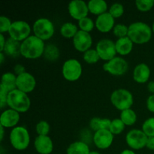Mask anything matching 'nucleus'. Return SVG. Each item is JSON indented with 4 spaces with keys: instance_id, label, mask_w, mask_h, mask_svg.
Masks as SVG:
<instances>
[{
    "instance_id": "obj_1",
    "label": "nucleus",
    "mask_w": 154,
    "mask_h": 154,
    "mask_svg": "<svg viewBox=\"0 0 154 154\" xmlns=\"http://www.w3.org/2000/svg\"><path fill=\"white\" fill-rule=\"evenodd\" d=\"M45 49L44 41L41 40L35 35H30L21 42L20 54L26 59L35 60L44 55Z\"/></svg>"
},
{
    "instance_id": "obj_2",
    "label": "nucleus",
    "mask_w": 154,
    "mask_h": 154,
    "mask_svg": "<svg viewBox=\"0 0 154 154\" xmlns=\"http://www.w3.org/2000/svg\"><path fill=\"white\" fill-rule=\"evenodd\" d=\"M152 29L144 22H135L129 26L128 37L134 44L144 45L150 42L152 37Z\"/></svg>"
},
{
    "instance_id": "obj_3",
    "label": "nucleus",
    "mask_w": 154,
    "mask_h": 154,
    "mask_svg": "<svg viewBox=\"0 0 154 154\" xmlns=\"http://www.w3.org/2000/svg\"><path fill=\"white\" fill-rule=\"evenodd\" d=\"M7 104L11 109L18 113H25L29 110L31 100L26 93L16 89L8 93Z\"/></svg>"
},
{
    "instance_id": "obj_4",
    "label": "nucleus",
    "mask_w": 154,
    "mask_h": 154,
    "mask_svg": "<svg viewBox=\"0 0 154 154\" xmlns=\"http://www.w3.org/2000/svg\"><path fill=\"white\" fill-rule=\"evenodd\" d=\"M9 141L15 150H24L29 145V133L23 126H16L11 131Z\"/></svg>"
},
{
    "instance_id": "obj_5",
    "label": "nucleus",
    "mask_w": 154,
    "mask_h": 154,
    "mask_svg": "<svg viewBox=\"0 0 154 154\" xmlns=\"http://www.w3.org/2000/svg\"><path fill=\"white\" fill-rule=\"evenodd\" d=\"M111 104L119 111H124L131 108L134 102L133 96L126 89H117L111 95Z\"/></svg>"
},
{
    "instance_id": "obj_6",
    "label": "nucleus",
    "mask_w": 154,
    "mask_h": 154,
    "mask_svg": "<svg viewBox=\"0 0 154 154\" xmlns=\"http://www.w3.org/2000/svg\"><path fill=\"white\" fill-rule=\"evenodd\" d=\"M34 35L42 41L51 38L55 32V27L52 21L48 18L42 17L35 21L32 26Z\"/></svg>"
},
{
    "instance_id": "obj_7",
    "label": "nucleus",
    "mask_w": 154,
    "mask_h": 154,
    "mask_svg": "<svg viewBox=\"0 0 154 154\" xmlns=\"http://www.w3.org/2000/svg\"><path fill=\"white\" fill-rule=\"evenodd\" d=\"M82 66L76 59L66 60L62 69L63 78L70 82L78 81L82 75Z\"/></svg>"
},
{
    "instance_id": "obj_8",
    "label": "nucleus",
    "mask_w": 154,
    "mask_h": 154,
    "mask_svg": "<svg viewBox=\"0 0 154 154\" xmlns=\"http://www.w3.org/2000/svg\"><path fill=\"white\" fill-rule=\"evenodd\" d=\"M31 30V26L28 23L23 20H17L12 22L8 34L11 38L23 42L29 37Z\"/></svg>"
},
{
    "instance_id": "obj_9",
    "label": "nucleus",
    "mask_w": 154,
    "mask_h": 154,
    "mask_svg": "<svg viewBox=\"0 0 154 154\" xmlns=\"http://www.w3.org/2000/svg\"><path fill=\"white\" fill-rule=\"evenodd\" d=\"M129 65L126 60L120 57H116L103 65V70L114 76H121L128 71Z\"/></svg>"
},
{
    "instance_id": "obj_10",
    "label": "nucleus",
    "mask_w": 154,
    "mask_h": 154,
    "mask_svg": "<svg viewBox=\"0 0 154 154\" xmlns=\"http://www.w3.org/2000/svg\"><path fill=\"white\" fill-rule=\"evenodd\" d=\"M148 137L142 130L134 129L126 135V142L132 150H141L146 147Z\"/></svg>"
},
{
    "instance_id": "obj_11",
    "label": "nucleus",
    "mask_w": 154,
    "mask_h": 154,
    "mask_svg": "<svg viewBox=\"0 0 154 154\" xmlns=\"http://www.w3.org/2000/svg\"><path fill=\"white\" fill-rule=\"evenodd\" d=\"M96 50L99 54L101 60L106 62L110 61L116 57L117 54L115 42L108 38H104L99 41L96 45Z\"/></svg>"
},
{
    "instance_id": "obj_12",
    "label": "nucleus",
    "mask_w": 154,
    "mask_h": 154,
    "mask_svg": "<svg viewBox=\"0 0 154 154\" xmlns=\"http://www.w3.org/2000/svg\"><path fill=\"white\" fill-rule=\"evenodd\" d=\"M68 10L70 16L78 21L83 18L87 17L90 12L88 5L83 0H73L70 2L68 5Z\"/></svg>"
},
{
    "instance_id": "obj_13",
    "label": "nucleus",
    "mask_w": 154,
    "mask_h": 154,
    "mask_svg": "<svg viewBox=\"0 0 154 154\" xmlns=\"http://www.w3.org/2000/svg\"><path fill=\"white\" fill-rule=\"evenodd\" d=\"M93 141L97 148L105 150L109 148L114 141V135L108 129L95 132Z\"/></svg>"
},
{
    "instance_id": "obj_14",
    "label": "nucleus",
    "mask_w": 154,
    "mask_h": 154,
    "mask_svg": "<svg viewBox=\"0 0 154 154\" xmlns=\"http://www.w3.org/2000/svg\"><path fill=\"white\" fill-rule=\"evenodd\" d=\"M36 87V80L32 74L24 72L17 76V89L25 93L32 92Z\"/></svg>"
},
{
    "instance_id": "obj_15",
    "label": "nucleus",
    "mask_w": 154,
    "mask_h": 154,
    "mask_svg": "<svg viewBox=\"0 0 154 154\" xmlns=\"http://www.w3.org/2000/svg\"><path fill=\"white\" fill-rule=\"evenodd\" d=\"M93 45V38L90 33L79 30L73 38V45L75 50L85 53L90 49Z\"/></svg>"
},
{
    "instance_id": "obj_16",
    "label": "nucleus",
    "mask_w": 154,
    "mask_h": 154,
    "mask_svg": "<svg viewBox=\"0 0 154 154\" xmlns=\"http://www.w3.org/2000/svg\"><path fill=\"white\" fill-rule=\"evenodd\" d=\"M115 24V19L108 12L97 17L95 26L99 32L102 33L109 32L113 30Z\"/></svg>"
},
{
    "instance_id": "obj_17",
    "label": "nucleus",
    "mask_w": 154,
    "mask_h": 154,
    "mask_svg": "<svg viewBox=\"0 0 154 154\" xmlns=\"http://www.w3.org/2000/svg\"><path fill=\"white\" fill-rule=\"evenodd\" d=\"M34 147L39 154H51L54 150V143L48 135H38L34 141Z\"/></svg>"
},
{
    "instance_id": "obj_18",
    "label": "nucleus",
    "mask_w": 154,
    "mask_h": 154,
    "mask_svg": "<svg viewBox=\"0 0 154 154\" xmlns=\"http://www.w3.org/2000/svg\"><path fill=\"white\" fill-rule=\"evenodd\" d=\"M20 113L12 109L3 111L0 117V125L4 128H14L20 121Z\"/></svg>"
},
{
    "instance_id": "obj_19",
    "label": "nucleus",
    "mask_w": 154,
    "mask_h": 154,
    "mask_svg": "<svg viewBox=\"0 0 154 154\" xmlns=\"http://www.w3.org/2000/svg\"><path fill=\"white\" fill-rule=\"evenodd\" d=\"M150 77V69L145 63L137 65L133 71V79L138 84L147 82Z\"/></svg>"
},
{
    "instance_id": "obj_20",
    "label": "nucleus",
    "mask_w": 154,
    "mask_h": 154,
    "mask_svg": "<svg viewBox=\"0 0 154 154\" xmlns=\"http://www.w3.org/2000/svg\"><path fill=\"white\" fill-rule=\"evenodd\" d=\"M134 43L129 37L118 38L115 42L116 50L120 56H126L132 52Z\"/></svg>"
},
{
    "instance_id": "obj_21",
    "label": "nucleus",
    "mask_w": 154,
    "mask_h": 154,
    "mask_svg": "<svg viewBox=\"0 0 154 154\" xmlns=\"http://www.w3.org/2000/svg\"><path fill=\"white\" fill-rule=\"evenodd\" d=\"M20 48V42L9 38L8 39L6 40V44L5 46L3 52H4V54H5V55L8 56V57H18V56L21 55Z\"/></svg>"
},
{
    "instance_id": "obj_22",
    "label": "nucleus",
    "mask_w": 154,
    "mask_h": 154,
    "mask_svg": "<svg viewBox=\"0 0 154 154\" xmlns=\"http://www.w3.org/2000/svg\"><path fill=\"white\" fill-rule=\"evenodd\" d=\"M89 11L94 15H102L106 13L108 10V4L104 0H90L88 3Z\"/></svg>"
},
{
    "instance_id": "obj_23",
    "label": "nucleus",
    "mask_w": 154,
    "mask_h": 154,
    "mask_svg": "<svg viewBox=\"0 0 154 154\" xmlns=\"http://www.w3.org/2000/svg\"><path fill=\"white\" fill-rule=\"evenodd\" d=\"M89 146L84 141H78L72 143L66 150L67 154H90Z\"/></svg>"
},
{
    "instance_id": "obj_24",
    "label": "nucleus",
    "mask_w": 154,
    "mask_h": 154,
    "mask_svg": "<svg viewBox=\"0 0 154 154\" xmlns=\"http://www.w3.org/2000/svg\"><path fill=\"white\" fill-rule=\"evenodd\" d=\"M1 85H2L8 93L17 89V76L11 72H6L2 76Z\"/></svg>"
},
{
    "instance_id": "obj_25",
    "label": "nucleus",
    "mask_w": 154,
    "mask_h": 154,
    "mask_svg": "<svg viewBox=\"0 0 154 154\" xmlns=\"http://www.w3.org/2000/svg\"><path fill=\"white\" fill-rule=\"evenodd\" d=\"M111 120L108 118H100V117H93L90 121V127L95 132L104 129L109 130Z\"/></svg>"
},
{
    "instance_id": "obj_26",
    "label": "nucleus",
    "mask_w": 154,
    "mask_h": 154,
    "mask_svg": "<svg viewBox=\"0 0 154 154\" xmlns=\"http://www.w3.org/2000/svg\"><path fill=\"white\" fill-rule=\"evenodd\" d=\"M78 31L79 30L77 25L71 22L65 23L60 28V34L63 38H66L73 39Z\"/></svg>"
},
{
    "instance_id": "obj_27",
    "label": "nucleus",
    "mask_w": 154,
    "mask_h": 154,
    "mask_svg": "<svg viewBox=\"0 0 154 154\" xmlns=\"http://www.w3.org/2000/svg\"><path fill=\"white\" fill-rule=\"evenodd\" d=\"M120 119L126 126H132L137 121V114L133 110L129 108L121 111Z\"/></svg>"
},
{
    "instance_id": "obj_28",
    "label": "nucleus",
    "mask_w": 154,
    "mask_h": 154,
    "mask_svg": "<svg viewBox=\"0 0 154 154\" xmlns=\"http://www.w3.org/2000/svg\"><path fill=\"white\" fill-rule=\"evenodd\" d=\"M60 52L59 48L54 45H48L45 46L44 57L48 61L54 62L58 60L60 57Z\"/></svg>"
},
{
    "instance_id": "obj_29",
    "label": "nucleus",
    "mask_w": 154,
    "mask_h": 154,
    "mask_svg": "<svg viewBox=\"0 0 154 154\" xmlns=\"http://www.w3.org/2000/svg\"><path fill=\"white\" fill-rule=\"evenodd\" d=\"M126 125L123 123L120 118H116L111 120V126H110L109 131L114 135H120L125 129Z\"/></svg>"
},
{
    "instance_id": "obj_30",
    "label": "nucleus",
    "mask_w": 154,
    "mask_h": 154,
    "mask_svg": "<svg viewBox=\"0 0 154 154\" xmlns=\"http://www.w3.org/2000/svg\"><path fill=\"white\" fill-rule=\"evenodd\" d=\"M83 58H84V61L88 64H95V63H98L99 60H101L96 50L91 49V48L84 53Z\"/></svg>"
},
{
    "instance_id": "obj_31",
    "label": "nucleus",
    "mask_w": 154,
    "mask_h": 154,
    "mask_svg": "<svg viewBox=\"0 0 154 154\" xmlns=\"http://www.w3.org/2000/svg\"><path fill=\"white\" fill-rule=\"evenodd\" d=\"M78 26H79L80 30H81V31L90 33L94 29L95 23H93V20L91 18L87 17L83 18V19L80 20L78 21Z\"/></svg>"
},
{
    "instance_id": "obj_32",
    "label": "nucleus",
    "mask_w": 154,
    "mask_h": 154,
    "mask_svg": "<svg viewBox=\"0 0 154 154\" xmlns=\"http://www.w3.org/2000/svg\"><path fill=\"white\" fill-rule=\"evenodd\" d=\"M141 130L148 138L154 137V117H150L144 122Z\"/></svg>"
},
{
    "instance_id": "obj_33",
    "label": "nucleus",
    "mask_w": 154,
    "mask_h": 154,
    "mask_svg": "<svg viewBox=\"0 0 154 154\" xmlns=\"http://www.w3.org/2000/svg\"><path fill=\"white\" fill-rule=\"evenodd\" d=\"M112 31L116 37H117L118 38H125L128 36L129 26L123 23L116 24Z\"/></svg>"
},
{
    "instance_id": "obj_34",
    "label": "nucleus",
    "mask_w": 154,
    "mask_h": 154,
    "mask_svg": "<svg viewBox=\"0 0 154 154\" xmlns=\"http://www.w3.org/2000/svg\"><path fill=\"white\" fill-rule=\"evenodd\" d=\"M154 5L153 0H137L135 6L137 9L141 12H147L151 10Z\"/></svg>"
},
{
    "instance_id": "obj_35",
    "label": "nucleus",
    "mask_w": 154,
    "mask_h": 154,
    "mask_svg": "<svg viewBox=\"0 0 154 154\" xmlns=\"http://www.w3.org/2000/svg\"><path fill=\"white\" fill-rule=\"evenodd\" d=\"M108 13L115 19V18H119L123 16L124 13V7L120 3H114L110 7Z\"/></svg>"
},
{
    "instance_id": "obj_36",
    "label": "nucleus",
    "mask_w": 154,
    "mask_h": 154,
    "mask_svg": "<svg viewBox=\"0 0 154 154\" xmlns=\"http://www.w3.org/2000/svg\"><path fill=\"white\" fill-rule=\"evenodd\" d=\"M50 124L45 120H41L36 124L35 130L38 135H48L50 132Z\"/></svg>"
},
{
    "instance_id": "obj_37",
    "label": "nucleus",
    "mask_w": 154,
    "mask_h": 154,
    "mask_svg": "<svg viewBox=\"0 0 154 154\" xmlns=\"http://www.w3.org/2000/svg\"><path fill=\"white\" fill-rule=\"evenodd\" d=\"M11 24V21L8 17L0 16V33L3 34L7 32H8Z\"/></svg>"
},
{
    "instance_id": "obj_38",
    "label": "nucleus",
    "mask_w": 154,
    "mask_h": 154,
    "mask_svg": "<svg viewBox=\"0 0 154 154\" xmlns=\"http://www.w3.org/2000/svg\"><path fill=\"white\" fill-rule=\"evenodd\" d=\"M8 93V90L2 85H0V108L1 109H3L6 105H8L7 100Z\"/></svg>"
},
{
    "instance_id": "obj_39",
    "label": "nucleus",
    "mask_w": 154,
    "mask_h": 154,
    "mask_svg": "<svg viewBox=\"0 0 154 154\" xmlns=\"http://www.w3.org/2000/svg\"><path fill=\"white\" fill-rule=\"evenodd\" d=\"M147 108L149 111L154 113V94L148 97L147 100Z\"/></svg>"
},
{
    "instance_id": "obj_40",
    "label": "nucleus",
    "mask_w": 154,
    "mask_h": 154,
    "mask_svg": "<svg viewBox=\"0 0 154 154\" xmlns=\"http://www.w3.org/2000/svg\"><path fill=\"white\" fill-rule=\"evenodd\" d=\"M14 73L16 74L17 76H18V75L26 72V69L23 65L17 64L14 66Z\"/></svg>"
},
{
    "instance_id": "obj_41",
    "label": "nucleus",
    "mask_w": 154,
    "mask_h": 154,
    "mask_svg": "<svg viewBox=\"0 0 154 154\" xmlns=\"http://www.w3.org/2000/svg\"><path fill=\"white\" fill-rule=\"evenodd\" d=\"M146 147L150 150H154V137L148 138L146 144Z\"/></svg>"
},
{
    "instance_id": "obj_42",
    "label": "nucleus",
    "mask_w": 154,
    "mask_h": 154,
    "mask_svg": "<svg viewBox=\"0 0 154 154\" xmlns=\"http://www.w3.org/2000/svg\"><path fill=\"white\" fill-rule=\"evenodd\" d=\"M5 44L6 40L5 38V36L3 35V34L0 33V52H3L5 46Z\"/></svg>"
},
{
    "instance_id": "obj_43",
    "label": "nucleus",
    "mask_w": 154,
    "mask_h": 154,
    "mask_svg": "<svg viewBox=\"0 0 154 154\" xmlns=\"http://www.w3.org/2000/svg\"><path fill=\"white\" fill-rule=\"evenodd\" d=\"M147 90L150 93L154 94V81H150L147 84Z\"/></svg>"
},
{
    "instance_id": "obj_44",
    "label": "nucleus",
    "mask_w": 154,
    "mask_h": 154,
    "mask_svg": "<svg viewBox=\"0 0 154 154\" xmlns=\"http://www.w3.org/2000/svg\"><path fill=\"white\" fill-rule=\"evenodd\" d=\"M120 154H135V153L132 150H124L120 153Z\"/></svg>"
},
{
    "instance_id": "obj_45",
    "label": "nucleus",
    "mask_w": 154,
    "mask_h": 154,
    "mask_svg": "<svg viewBox=\"0 0 154 154\" xmlns=\"http://www.w3.org/2000/svg\"><path fill=\"white\" fill-rule=\"evenodd\" d=\"M0 128H1V137H0V141H2L3 138H4V129L5 128L3 126H2L0 125Z\"/></svg>"
},
{
    "instance_id": "obj_46",
    "label": "nucleus",
    "mask_w": 154,
    "mask_h": 154,
    "mask_svg": "<svg viewBox=\"0 0 154 154\" xmlns=\"http://www.w3.org/2000/svg\"><path fill=\"white\" fill-rule=\"evenodd\" d=\"M5 54H3V52H0V63L2 64L4 63V60H5V57H4Z\"/></svg>"
},
{
    "instance_id": "obj_47",
    "label": "nucleus",
    "mask_w": 154,
    "mask_h": 154,
    "mask_svg": "<svg viewBox=\"0 0 154 154\" xmlns=\"http://www.w3.org/2000/svg\"><path fill=\"white\" fill-rule=\"evenodd\" d=\"M90 154H101V153H99V152H97V151H90Z\"/></svg>"
},
{
    "instance_id": "obj_48",
    "label": "nucleus",
    "mask_w": 154,
    "mask_h": 154,
    "mask_svg": "<svg viewBox=\"0 0 154 154\" xmlns=\"http://www.w3.org/2000/svg\"><path fill=\"white\" fill-rule=\"evenodd\" d=\"M152 31H153V33H154V23H153V26H152Z\"/></svg>"
}]
</instances>
